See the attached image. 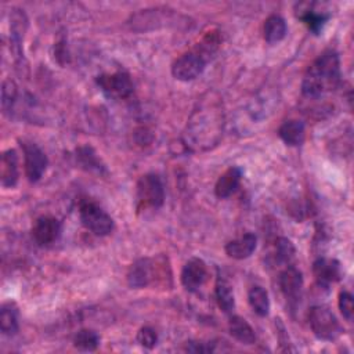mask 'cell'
<instances>
[{"label": "cell", "instance_id": "cell-5", "mask_svg": "<svg viewBox=\"0 0 354 354\" xmlns=\"http://www.w3.org/2000/svg\"><path fill=\"white\" fill-rule=\"evenodd\" d=\"M137 203L138 207H159L165 201V188L159 176L148 173L138 178L137 181Z\"/></svg>", "mask_w": 354, "mask_h": 354}, {"label": "cell", "instance_id": "cell-17", "mask_svg": "<svg viewBox=\"0 0 354 354\" xmlns=\"http://www.w3.org/2000/svg\"><path fill=\"white\" fill-rule=\"evenodd\" d=\"M304 131H306L304 124L300 120L292 119L281 124L278 130V136L286 145L296 147L304 141Z\"/></svg>", "mask_w": 354, "mask_h": 354}, {"label": "cell", "instance_id": "cell-27", "mask_svg": "<svg viewBox=\"0 0 354 354\" xmlns=\"http://www.w3.org/2000/svg\"><path fill=\"white\" fill-rule=\"evenodd\" d=\"M337 304H339V310L342 313V315L351 322L353 319V296L350 292L347 290H343L340 292L339 295V300H337Z\"/></svg>", "mask_w": 354, "mask_h": 354}, {"label": "cell", "instance_id": "cell-3", "mask_svg": "<svg viewBox=\"0 0 354 354\" xmlns=\"http://www.w3.org/2000/svg\"><path fill=\"white\" fill-rule=\"evenodd\" d=\"M308 322L313 333L321 340H335L343 332L335 314L325 306H314L308 313Z\"/></svg>", "mask_w": 354, "mask_h": 354}, {"label": "cell", "instance_id": "cell-30", "mask_svg": "<svg viewBox=\"0 0 354 354\" xmlns=\"http://www.w3.org/2000/svg\"><path fill=\"white\" fill-rule=\"evenodd\" d=\"M185 350L191 351V353H210V351H213V347L210 344L202 343V342H187Z\"/></svg>", "mask_w": 354, "mask_h": 354}, {"label": "cell", "instance_id": "cell-26", "mask_svg": "<svg viewBox=\"0 0 354 354\" xmlns=\"http://www.w3.org/2000/svg\"><path fill=\"white\" fill-rule=\"evenodd\" d=\"M295 257V246L288 238H278L275 242V259L279 263H289Z\"/></svg>", "mask_w": 354, "mask_h": 354}, {"label": "cell", "instance_id": "cell-16", "mask_svg": "<svg viewBox=\"0 0 354 354\" xmlns=\"http://www.w3.org/2000/svg\"><path fill=\"white\" fill-rule=\"evenodd\" d=\"M241 177H242V170L239 167L234 166L227 169L216 183V187H214L216 196L220 199H225L231 196L236 191L241 183Z\"/></svg>", "mask_w": 354, "mask_h": 354}, {"label": "cell", "instance_id": "cell-23", "mask_svg": "<svg viewBox=\"0 0 354 354\" xmlns=\"http://www.w3.org/2000/svg\"><path fill=\"white\" fill-rule=\"evenodd\" d=\"M100 344V336L93 329H80L73 336V346L82 351H94Z\"/></svg>", "mask_w": 354, "mask_h": 354}, {"label": "cell", "instance_id": "cell-15", "mask_svg": "<svg viewBox=\"0 0 354 354\" xmlns=\"http://www.w3.org/2000/svg\"><path fill=\"white\" fill-rule=\"evenodd\" d=\"M256 243H257L256 235L252 232H246L242 236H239L234 241H230L225 245V253L231 259L242 260V259L249 257L254 252Z\"/></svg>", "mask_w": 354, "mask_h": 354}, {"label": "cell", "instance_id": "cell-19", "mask_svg": "<svg viewBox=\"0 0 354 354\" xmlns=\"http://www.w3.org/2000/svg\"><path fill=\"white\" fill-rule=\"evenodd\" d=\"M286 22L281 15H270L263 26V35H264V40L270 44L278 43L281 41L285 35H286Z\"/></svg>", "mask_w": 354, "mask_h": 354}, {"label": "cell", "instance_id": "cell-6", "mask_svg": "<svg viewBox=\"0 0 354 354\" xmlns=\"http://www.w3.org/2000/svg\"><path fill=\"white\" fill-rule=\"evenodd\" d=\"M206 58L198 51H189L180 55L171 65V73L177 80L189 82L196 79L205 69Z\"/></svg>", "mask_w": 354, "mask_h": 354}, {"label": "cell", "instance_id": "cell-1", "mask_svg": "<svg viewBox=\"0 0 354 354\" xmlns=\"http://www.w3.org/2000/svg\"><path fill=\"white\" fill-rule=\"evenodd\" d=\"M340 82L339 55L324 51L306 71L301 82V93L308 98H317L328 90L335 88Z\"/></svg>", "mask_w": 354, "mask_h": 354}, {"label": "cell", "instance_id": "cell-7", "mask_svg": "<svg viewBox=\"0 0 354 354\" xmlns=\"http://www.w3.org/2000/svg\"><path fill=\"white\" fill-rule=\"evenodd\" d=\"M97 84L101 91L112 100H126L133 94L134 86L126 72H115L97 77Z\"/></svg>", "mask_w": 354, "mask_h": 354}, {"label": "cell", "instance_id": "cell-20", "mask_svg": "<svg viewBox=\"0 0 354 354\" xmlns=\"http://www.w3.org/2000/svg\"><path fill=\"white\" fill-rule=\"evenodd\" d=\"M248 301L252 307V310L259 317H266L270 311V299L268 293L261 286H252L248 293Z\"/></svg>", "mask_w": 354, "mask_h": 354}, {"label": "cell", "instance_id": "cell-4", "mask_svg": "<svg viewBox=\"0 0 354 354\" xmlns=\"http://www.w3.org/2000/svg\"><path fill=\"white\" fill-rule=\"evenodd\" d=\"M79 216L82 224L94 235L104 236L113 230L112 217L93 201H84L80 203Z\"/></svg>", "mask_w": 354, "mask_h": 354}, {"label": "cell", "instance_id": "cell-18", "mask_svg": "<svg viewBox=\"0 0 354 354\" xmlns=\"http://www.w3.org/2000/svg\"><path fill=\"white\" fill-rule=\"evenodd\" d=\"M228 330L234 339L243 344H253L256 342V335L253 328L246 322L245 318L239 315H232L228 321Z\"/></svg>", "mask_w": 354, "mask_h": 354}, {"label": "cell", "instance_id": "cell-28", "mask_svg": "<svg viewBox=\"0 0 354 354\" xmlns=\"http://www.w3.org/2000/svg\"><path fill=\"white\" fill-rule=\"evenodd\" d=\"M137 342L145 348H152L158 342V335L152 328L144 326L137 333Z\"/></svg>", "mask_w": 354, "mask_h": 354}, {"label": "cell", "instance_id": "cell-21", "mask_svg": "<svg viewBox=\"0 0 354 354\" xmlns=\"http://www.w3.org/2000/svg\"><path fill=\"white\" fill-rule=\"evenodd\" d=\"M216 300L218 307L224 311V313H231L234 310L235 301H234V293H232V288L230 285V282L221 277L217 278L216 282Z\"/></svg>", "mask_w": 354, "mask_h": 354}, {"label": "cell", "instance_id": "cell-10", "mask_svg": "<svg viewBox=\"0 0 354 354\" xmlns=\"http://www.w3.org/2000/svg\"><path fill=\"white\" fill-rule=\"evenodd\" d=\"M61 234V224L55 217L41 216L32 227V238L40 246L50 245L58 239Z\"/></svg>", "mask_w": 354, "mask_h": 354}, {"label": "cell", "instance_id": "cell-25", "mask_svg": "<svg viewBox=\"0 0 354 354\" xmlns=\"http://www.w3.org/2000/svg\"><path fill=\"white\" fill-rule=\"evenodd\" d=\"M77 159H79V163L82 165V167H84L86 170L101 171L104 169V166L101 165V160L98 159V156L95 155V152L90 147L79 148L77 149Z\"/></svg>", "mask_w": 354, "mask_h": 354}, {"label": "cell", "instance_id": "cell-12", "mask_svg": "<svg viewBox=\"0 0 354 354\" xmlns=\"http://www.w3.org/2000/svg\"><path fill=\"white\" fill-rule=\"evenodd\" d=\"M313 274L321 286H328L342 278L340 263L335 259L319 257L313 264Z\"/></svg>", "mask_w": 354, "mask_h": 354}, {"label": "cell", "instance_id": "cell-9", "mask_svg": "<svg viewBox=\"0 0 354 354\" xmlns=\"http://www.w3.org/2000/svg\"><path fill=\"white\" fill-rule=\"evenodd\" d=\"M24 159H25V173L30 183H36L41 178L47 167V156L46 153L33 142L24 141Z\"/></svg>", "mask_w": 354, "mask_h": 354}, {"label": "cell", "instance_id": "cell-11", "mask_svg": "<svg viewBox=\"0 0 354 354\" xmlns=\"http://www.w3.org/2000/svg\"><path fill=\"white\" fill-rule=\"evenodd\" d=\"M207 278V268L203 260L198 257L189 259L181 271V283L188 292L198 290Z\"/></svg>", "mask_w": 354, "mask_h": 354}, {"label": "cell", "instance_id": "cell-13", "mask_svg": "<svg viewBox=\"0 0 354 354\" xmlns=\"http://www.w3.org/2000/svg\"><path fill=\"white\" fill-rule=\"evenodd\" d=\"M279 286L289 301H296L303 288L301 272L296 267L288 266L279 275Z\"/></svg>", "mask_w": 354, "mask_h": 354}, {"label": "cell", "instance_id": "cell-8", "mask_svg": "<svg viewBox=\"0 0 354 354\" xmlns=\"http://www.w3.org/2000/svg\"><path fill=\"white\" fill-rule=\"evenodd\" d=\"M160 274V270L158 268L156 260L149 257H142L136 260L127 272V282L131 288L140 289L151 285Z\"/></svg>", "mask_w": 354, "mask_h": 354}, {"label": "cell", "instance_id": "cell-24", "mask_svg": "<svg viewBox=\"0 0 354 354\" xmlns=\"http://www.w3.org/2000/svg\"><path fill=\"white\" fill-rule=\"evenodd\" d=\"M299 18L306 24V26L311 30V32H314L315 35L317 33H319V30L324 28V25H325V22L328 21V15H325V14H318V12H315L314 10H311V8H307V10H303L300 14H299Z\"/></svg>", "mask_w": 354, "mask_h": 354}, {"label": "cell", "instance_id": "cell-22", "mask_svg": "<svg viewBox=\"0 0 354 354\" xmlns=\"http://www.w3.org/2000/svg\"><path fill=\"white\" fill-rule=\"evenodd\" d=\"M18 310L12 303H4L0 310V329L4 335L18 332Z\"/></svg>", "mask_w": 354, "mask_h": 354}, {"label": "cell", "instance_id": "cell-2", "mask_svg": "<svg viewBox=\"0 0 354 354\" xmlns=\"http://www.w3.org/2000/svg\"><path fill=\"white\" fill-rule=\"evenodd\" d=\"M189 122L191 123L187 134L192 138L195 145L198 147L205 145L207 148L210 147V144L217 142L223 120L216 111H212V113L205 112V109L195 111Z\"/></svg>", "mask_w": 354, "mask_h": 354}, {"label": "cell", "instance_id": "cell-14", "mask_svg": "<svg viewBox=\"0 0 354 354\" xmlns=\"http://www.w3.org/2000/svg\"><path fill=\"white\" fill-rule=\"evenodd\" d=\"M18 156L14 149H7L1 155L0 183L4 188H11L18 183Z\"/></svg>", "mask_w": 354, "mask_h": 354}, {"label": "cell", "instance_id": "cell-29", "mask_svg": "<svg viewBox=\"0 0 354 354\" xmlns=\"http://www.w3.org/2000/svg\"><path fill=\"white\" fill-rule=\"evenodd\" d=\"M15 98H17V86H15V83L11 82V80H6L3 83V93H1L3 108L4 109L11 108Z\"/></svg>", "mask_w": 354, "mask_h": 354}]
</instances>
